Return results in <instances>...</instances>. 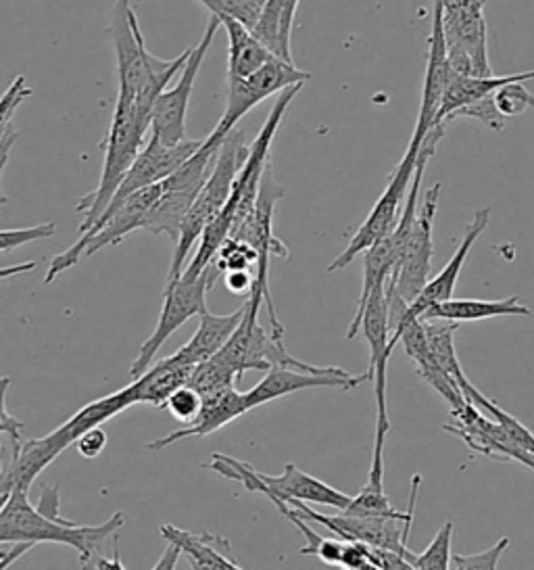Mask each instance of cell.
<instances>
[{
	"label": "cell",
	"instance_id": "43",
	"mask_svg": "<svg viewBox=\"0 0 534 570\" xmlns=\"http://www.w3.org/2000/svg\"><path fill=\"white\" fill-rule=\"evenodd\" d=\"M32 95L33 88L28 86L26 76H17L11 86L4 90V95L0 97V135L9 128V121L19 109V105L28 101Z\"/></svg>",
	"mask_w": 534,
	"mask_h": 570
},
{
	"label": "cell",
	"instance_id": "26",
	"mask_svg": "<svg viewBox=\"0 0 534 570\" xmlns=\"http://www.w3.org/2000/svg\"><path fill=\"white\" fill-rule=\"evenodd\" d=\"M501 316H531V307L522 305L520 297H507L497 302L486 299H449L428 307L419 320H441V322H481V320L501 318Z\"/></svg>",
	"mask_w": 534,
	"mask_h": 570
},
{
	"label": "cell",
	"instance_id": "39",
	"mask_svg": "<svg viewBox=\"0 0 534 570\" xmlns=\"http://www.w3.org/2000/svg\"><path fill=\"white\" fill-rule=\"evenodd\" d=\"M200 405H202V397L199 393L192 386L184 385L167 397L164 410H167L178 422L190 424L199 416Z\"/></svg>",
	"mask_w": 534,
	"mask_h": 570
},
{
	"label": "cell",
	"instance_id": "3",
	"mask_svg": "<svg viewBox=\"0 0 534 570\" xmlns=\"http://www.w3.org/2000/svg\"><path fill=\"white\" fill-rule=\"evenodd\" d=\"M111 40L116 49L117 97L136 102L145 114L152 111V105L167 85L180 73L190 49L171 61L150 55L140 30V23L132 9V0H116L111 16Z\"/></svg>",
	"mask_w": 534,
	"mask_h": 570
},
{
	"label": "cell",
	"instance_id": "46",
	"mask_svg": "<svg viewBox=\"0 0 534 570\" xmlns=\"http://www.w3.org/2000/svg\"><path fill=\"white\" fill-rule=\"evenodd\" d=\"M224 283H226V288H228L230 293H234V295H250L255 276H253L250 272H247V269L226 272V274H224Z\"/></svg>",
	"mask_w": 534,
	"mask_h": 570
},
{
	"label": "cell",
	"instance_id": "48",
	"mask_svg": "<svg viewBox=\"0 0 534 570\" xmlns=\"http://www.w3.org/2000/svg\"><path fill=\"white\" fill-rule=\"evenodd\" d=\"M32 550V546L30 543H17L13 550H9V553L0 560V570H7L13 562H17L21 556H26V553Z\"/></svg>",
	"mask_w": 534,
	"mask_h": 570
},
{
	"label": "cell",
	"instance_id": "19",
	"mask_svg": "<svg viewBox=\"0 0 534 570\" xmlns=\"http://www.w3.org/2000/svg\"><path fill=\"white\" fill-rule=\"evenodd\" d=\"M491 214H493L491 207H483V209H478V212L474 214V218L467 224L464 240L459 243L457 252L453 253L449 264L441 269V272L434 276L433 281L426 283V286L422 288V293L417 295L416 299L407 305L405 316L419 318L428 307H433L436 303L453 299V291H455L457 281H459V274H462V269H464L467 255L472 252V247L476 245V240L483 236L484 230L488 228Z\"/></svg>",
	"mask_w": 534,
	"mask_h": 570
},
{
	"label": "cell",
	"instance_id": "38",
	"mask_svg": "<svg viewBox=\"0 0 534 570\" xmlns=\"http://www.w3.org/2000/svg\"><path fill=\"white\" fill-rule=\"evenodd\" d=\"M510 548V537L500 539L493 548L478 553L451 556V570H497L501 556Z\"/></svg>",
	"mask_w": 534,
	"mask_h": 570
},
{
	"label": "cell",
	"instance_id": "24",
	"mask_svg": "<svg viewBox=\"0 0 534 570\" xmlns=\"http://www.w3.org/2000/svg\"><path fill=\"white\" fill-rule=\"evenodd\" d=\"M534 80L533 71H524V73H512V76H488V78H467V76H459L453 69L449 71L447 85H445V92L441 99V107H438V116H436V126H447L453 111L472 105V102L486 99L491 95H495L501 86L514 85V82H528Z\"/></svg>",
	"mask_w": 534,
	"mask_h": 570
},
{
	"label": "cell",
	"instance_id": "21",
	"mask_svg": "<svg viewBox=\"0 0 534 570\" xmlns=\"http://www.w3.org/2000/svg\"><path fill=\"white\" fill-rule=\"evenodd\" d=\"M247 412H250V410L247 400H245V393H238L236 386L226 389V391L211 395V397H202V405H200L197 419L192 420L190 424H186L184 429H178L169 435L150 441L147 450L161 452L169 445L184 441V439H190V436L214 435L219 429L228 426L230 422L240 419Z\"/></svg>",
	"mask_w": 534,
	"mask_h": 570
},
{
	"label": "cell",
	"instance_id": "9",
	"mask_svg": "<svg viewBox=\"0 0 534 570\" xmlns=\"http://www.w3.org/2000/svg\"><path fill=\"white\" fill-rule=\"evenodd\" d=\"M261 299L249 295L245 303V316L240 320L238 328L234 331L228 343L214 355L221 366L233 372L236 379L247 374L250 370L269 368H303L307 366L297 357L286 352L284 341L267 335L266 328L259 324V307Z\"/></svg>",
	"mask_w": 534,
	"mask_h": 570
},
{
	"label": "cell",
	"instance_id": "20",
	"mask_svg": "<svg viewBox=\"0 0 534 570\" xmlns=\"http://www.w3.org/2000/svg\"><path fill=\"white\" fill-rule=\"evenodd\" d=\"M407 312V309H405ZM403 343V350L409 355V360L416 364L417 372L422 374V379L433 386L434 391L451 403L453 410H459L466 400L459 391V386L451 381L449 376L443 370L436 366L433 355L428 352V343H426V331H424V322L419 318H409L403 314V318L395 324V328L390 331V347L395 350L397 343Z\"/></svg>",
	"mask_w": 534,
	"mask_h": 570
},
{
	"label": "cell",
	"instance_id": "8",
	"mask_svg": "<svg viewBox=\"0 0 534 570\" xmlns=\"http://www.w3.org/2000/svg\"><path fill=\"white\" fill-rule=\"evenodd\" d=\"M441 9V30L451 69L467 78L495 76L488 57L486 0H434Z\"/></svg>",
	"mask_w": 534,
	"mask_h": 570
},
{
	"label": "cell",
	"instance_id": "35",
	"mask_svg": "<svg viewBox=\"0 0 534 570\" xmlns=\"http://www.w3.org/2000/svg\"><path fill=\"white\" fill-rule=\"evenodd\" d=\"M451 539H453V522H445L434 535L431 546L422 553L412 556L414 570H451Z\"/></svg>",
	"mask_w": 534,
	"mask_h": 570
},
{
	"label": "cell",
	"instance_id": "36",
	"mask_svg": "<svg viewBox=\"0 0 534 570\" xmlns=\"http://www.w3.org/2000/svg\"><path fill=\"white\" fill-rule=\"evenodd\" d=\"M200 2L211 11L214 18L236 19L245 28H249L250 32L264 9V0H200Z\"/></svg>",
	"mask_w": 534,
	"mask_h": 570
},
{
	"label": "cell",
	"instance_id": "16",
	"mask_svg": "<svg viewBox=\"0 0 534 570\" xmlns=\"http://www.w3.org/2000/svg\"><path fill=\"white\" fill-rule=\"evenodd\" d=\"M286 505L293 508L309 524L312 522L324 524L326 529H330L343 541H355V543H364L369 548H380V550L403 553V556H407V560H412V556H414V552L407 548L414 514L405 520L380 519V517H350L345 512H340L336 517H326V514H319L316 510H312L305 503L290 502Z\"/></svg>",
	"mask_w": 534,
	"mask_h": 570
},
{
	"label": "cell",
	"instance_id": "53",
	"mask_svg": "<svg viewBox=\"0 0 534 570\" xmlns=\"http://www.w3.org/2000/svg\"><path fill=\"white\" fill-rule=\"evenodd\" d=\"M7 553H9V550H2V548H0V560H2Z\"/></svg>",
	"mask_w": 534,
	"mask_h": 570
},
{
	"label": "cell",
	"instance_id": "34",
	"mask_svg": "<svg viewBox=\"0 0 534 570\" xmlns=\"http://www.w3.org/2000/svg\"><path fill=\"white\" fill-rule=\"evenodd\" d=\"M236 381L238 379L234 376L230 370L221 366L216 357H211V360L200 362L195 366L186 385L192 386L200 397H211V395H217L226 389H234Z\"/></svg>",
	"mask_w": 534,
	"mask_h": 570
},
{
	"label": "cell",
	"instance_id": "4",
	"mask_svg": "<svg viewBox=\"0 0 534 570\" xmlns=\"http://www.w3.org/2000/svg\"><path fill=\"white\" fill-rule=\"evenodd\" d=\"M136 405L132 386H123L121 391L111 393L107 397L95 400L83 405L80 412H76L71 419L63 422L59 429H55L50 435L42 439H32L19 445L13 452L11 466L4 470V479L11 483V489L30 491L38 474L52 464L67 448L76 445V441L90 429L105 424L107 420L116 419L117 414L126 412L128 407Z\"/></svg>",
	"mask_w": 534,
	"mask_h": 570
},
{
	"label": "cell",
	"instance_id": "22",
	"mask_svg": "<svg viewBox=\"0 0 534 570\" xmlns=\"http://www.w3.org/2000/svg\"><path fill=\"white\" fill-rule=\"evenodd\" d=\"M428 45H431L428 66H426L422 102H419V114H417L416 130H414V136L422 138V140L431 130L443 128V126H436V116H438V107H441V99H443L451 71L447 55H445V40H443V30H441V9H438V4H434L433 35L428 38Z\"/></svg>",
	"mask_w": 534,
	"mask_h": 570
},
{
	"label": "cell",
	"instance_id": "7",
	"mask_svg": "<svg viewBox=\"0 0 534 570\" xmlns=\"http://www.w3.org/2000/svg\"><path fill=\"white\" fill-rule=\"evenodd\" d=\"M211 458L214 460L209 464H205L202 469L214 470L224 479H230V481L245 485L247 491L264 493L271 502L317 503V505L338 508L340 512L347 510V505L350 503V495L326 485L324 481L303 472L295 464H286L280 476H271V474L253 469L250 464L234 460L233 455L214 453Z\"/></svg>",
	"mask_w": 534,
	"mask_h": 570
},
{
	"label": "cell",
	"instance_id": "45",
	"mask_svg": "<svg viewBox=\"0 0 534 570\" xmlns=\"http://www.w3.org/2000/svg\"><path fill=\"white\" fill-rule=\"evenodd\" d=\"M17 138H19V135H17L11 126L0 135V207L9 203V197L2 190V176H4V169H7V164H9V155H11V149H13Z\"/></svg>",
	"mask_w": 534,
	"mask_h": 570
},
{
	"label": "cell",
	"instance_id": "33",
	"mask_svg": "<svg viewBox=\"0 0 534 570\" xmlns=\"http://www.w3.org/2000/svg\"><path fill=\"white\" fill-rule=\"evenodd\" d=\"M462 395H464V400H466L467 403L486 410L493 419L500 422L501 426H503V431L510 435V439L516 443L517 448L534 458V433L531 429H526V424H522L516 416H512V414H507L505 410H501L497 403L491 402L488 397H484L483 393H481L476 386L472 385L469 381H466V383L462 385Z\"/></svg>",
	"mask_w": 534,
	"mask_h": 570
},
{
	"label": "cell",
	"instance_id": "29",
	"mask_svg": "<svg viewBox=\"0 0 534 570\" xmlns=\"http://www.w3.org/2000/svg\"><path fill=\"white\" fill-rule=\"evenodd\" d=\"M161 535L167 543L180 548L186 558L199 562L200 567L207 570H243L228 556L230 543L221 537L211 533H188L184 529H178L176 524H164Z\"/></svg>",
	"mask_w": 534,
	"mask_h": 570
},
{
	"label": "cell",
	"instance_id": "44",
	"mask_svg": "<svg viewBox=\"0 0 534 570\" xmlns=\"http://www.w3.org/2000/svg\"><path fill=\"white\" fill-rule=\"evenodd\" d=\"M107 443H109V436L105 433V429L102 426H95V429L86 431L76 441V448H78V452L86 460H95V458H99L100 453L105 452Z\"/></svg>",
	"mask_w": 534,
	"mask_h": 570
},
{
	"label": "cell",
	"instance_id": "17",
	"mask_svg": "<svg viewBox=\"0 0 534 570\" xmlns=\"http://www.w3.org/2000/svg\"><path fill=\"white\" fill-rule=\"evenodd\" d=\"M359 333L366 336L369 345V381L374 383V395H376V433L390 431V419H388V357L393 353L390 347V328H388V303H386V288H376L367 299Z\"/></svg>",
	"mask_w": 534,
	"mask_h": 570
},
{
	"label": "cell",
	"instance_id": "51",
	"mask_svg": "<svg viewBox=\"0 0 534 570\" xmlns=\"http://www.w3.org/2000/svg\"><path fill=\"white\" fill-rule=\"evenodd\" d=\"M188 560V564H190V569L192 570H207L205 567H200L199 562H195V560H190V558H186Z\"/></svg>",
	"mask_w": 534,
	"mask_h": 570
},
{
	"label": "cell",
	"instance_id": "40",
	"mask_svg": "<svg viewBox=\"0 0 534 570\" xmlns=\"http://www.w3.org/2000/svg\"><path fill=\"white\" fill-rule=\"evenodd\" d=\"M457 118L478 119V121H483L484 126H486L488 130H493V132H501V130L505 128V124H507V118H503L500 111H497L493 95L486 97V99H481V101L466 105V107H462V109H457V111H453L449 119H447V124Z\"/></svg>",
	"mask_w": 534,
	"mask_h": 570
},
{
	"label": "cell",
	"instance_id": "5",
	"mask_svg": "<svg viewBox=\"0 0 534 570\" xmlns=\"http://www.w3.org/2000/svg\"><path fill=\"white\" fill-rule=\"evenodd\" d=\"M149 126V114H145L130 99L117 97L113 119L105 138V161H102L99 186L76 205L78 214L83 216L80 235L88 233L97 224V219L102 216V212L113 199L117 186L121 185L123 176L128 174V169L132 168L134 159L142 149Z\"/></svg>",
	"mask_w": 534,
	"mask_h": 570
},
{
	"label": "cell",
	"instance_id": "13",
	"mask_svg": "<svg viewBox=\"0 0 534 570\" xmlns=\"http://www.w3.org/2000/svg\"><path fill=\"white\" fill-rule=\"evenodd\" d=\"M217 276H221V274L216 268V264H211L195 281L178 278L176 283L166 285L159 322H157L152 335L142 343L138 357L134 360L132 368H130L132 381L142 376L155 364V355L161 352V347L166 345L169 336L174 335L188 320L200 316L207 309V293L211 291V286L216 285Z\"/></svg>",
	"mask_w": 534,
	"mask_h": 570
},
{
	"label": "cell",
	"instance_id": "6",
	"mask_svg": "<svg viewBox=\"0 0 534 570\" xmlns=\"http://www.w3.org/2000/svg\"><path fill=\"white\" fill-rule=\"evenodd\" d=\"M247 153H249V147L245 145V135L240 130H233L221 142L214 169H211L207 183L200 188L192 207L188 209L178 240L174 243V259H171V268L167 274V285L176 283L182 276L186 259L192 252V247L199 243L205 228L217 218V214L230 199L234 180L247 159Z\"/></svg>",
	"mask_w": 534,
	"mask_h": 570
},
{
	"label": "cell",
	"instance_id": "23",
	"mask_svg": "<svg viewBox=\"0 0 534 570\" xmlns=\"http://www.w3.org/2000/svg\"><path fill=\"white\" fill-rule=\"evenodd\" d=\"M384 443H386V433H376L374 439V455H372V469L367 474L366 485L359 491V495L350 498L345 514L350 517H380V519H409L414 514L417 500V487L422 483L419 474L414 476V487H412V500H409V512H399L395 505L388 502L384 493Z\"/></svg>",
	"mask_w": 534,
	"mask_h": 570
},
{
	"label": "cell",
	"instance_id": "12",
	"mask_svg": "<svg viewBox=\"0 0 534 570\" xmlns=\"http://www.w3.org/2000/svg\"><path fill=\"white\" fill-rule=\"evenodd\" d=\"M419 145H422V138L412 136L409 147H407V151L403 155V159H400L399 166L395 169V174L390 176V180H388V185L384 188L380 199L372 207L369 216L359 226V230L353 235L349 245L326 268L328 274L347 268L357 255L366 253L372 245L380 243L384 236L393 233V228L397 226V222L400 218V205L405 202V197L409 193V186H412V180H414Z\"/></svg>",
	"mask_w": 534,
	"mask_h": 570
},
{
	"label": "cell",
	"instance_id": "50",
	"mask_svg": "<svg viewBox=\"0 0 534 570\" xmlns=\"http://www.w3.org/2000/svg\"><path fill=\"white\" fill-rule=\"evenodd\" d=\"M36 269V262H26V264H17L11 268H0V281L2 278H11V276H19V274H26V272H32Z\"/></svg>",
	"mask_w": 534,
	"mask_h": 570
},
{
	"label": "cell",
	"instance_id": "1",
	"mask_svg": "<svg viewBox=\"0 0 534 570\" xmlns=\"http://www.w3.org/2000/svg\"><path fill=\"white\" fill-rule=\"evenodd\" d=\"M123 527V512L102 524H76L59 512L57 487H44L33 505L28 491L11 489L0 498V543H61L80 553V569L97 570L102 546Z\"/></svg>",
	"mask_w": 534,
	"mask_h": 570
},
{
	"label": "cell",
	"instance_id": "31",
	"mask_svg": "<svg viewBox=\"0 0 534 570\" xmlns=\"http://www.w3.org/2000/svg\"><path fill=\"white\" fill-rule=\"evenodd\" d=\"M395 264H397V247H395L390 235L384 236L380 243L372 245L364 253V286H362V295H359V302H357V312L350 320L349 331H347L349 341L359 335V322H362V314H364V307H366L369 295L376 288H386V283H388V278L395 269Z\"/></svg>",
	"mask_w": 534,
	"mask_h": 570
},
{
	"label": "cell",
	"instance_id": "18",
	"mask_svg": "<svg viewBox=\"0 0 534 570\" xmlns=\"http://www.w3.org/2000/svg\"><path fill=\"white\" fill-rule=\"evenodd\" d=\"M369 381V374H350L347 370L333 368V366H303V368H269L264 381H259L250 391L245 393L249 410L266 405L297 393L303 389H340L353 391L355 386Z\"/></svg>",
	"mask_w": 534,
	"mask_h": 570
},
{
	"label": "cell",
	"instance_id": "41",
	"mask_svg": "<svg viewBox=\"0 0 534 570\" xmlns=\"http://www.w3.org/2000/svg\"><path fill=\"white\" fill-rule=\"evenodd\" d=\"M57 224H38L32 228H13V230H0V253L13 252L19 247H26L36 240H44L55 235Z\"/></svg>",
	"mask_w": 534,
	"mask_h": 570
},
{
	"label": "cell",
	"instance_id": "47",
	"mask_svg": "<svg viewBox=\"0 0 534 570\" xmlns=\"http://www.w3.org/2000/svg\"><path fill=\"white\" fill-rule=\"evenodd\" d=\"M180 556H182L180 548L167 543V548L164 550V553H161V558L157 560V564L150 570H176L178 569V562H180Z\"/></svg>",
	"mask_w": 534,
	"mask_h": 570
},
{
	"label": "cell",
	"instance_id": "11",
	"mask_svg": "<svg viewBox=\"0 0 534 570\" xmlns=\"http://www.w3.org/2000/svg\"><path fill=\"white\" fill-rule=\"evenodd\" d=\"M441 188L443 185L436 183L419 197L416 218L409 228V235L405 238L395 269L386 283V291L395 293L407 305L416 299L422 288L431 281L434 255L433 228Z\"/></svg>",
	"mask_w": 534,
	"mask_h": 570
},
{
	"label": "cell",
	"instance_id": "49",
	"mask_svg": "<svg viewBox=\"0 0 534 570\" xmlns=\"http://www.w3.org/2000/svg\"><path fill=\"white\" fill-rule=\"evenodd\" d=\"M97 570H126L123 562H121V556H119V548L116 546V552L113 558H100L97 562Z\"/></svg>",
	"mask_w": 534,
	"mask_h": 570
},
{
	"label": "cell",
	"instance_id": "2",
	"mask_svg": "<svg viewBox=\"0 0 534 570\" xmlns=\"http://www.w3.org/2000/svg\"><path fill=\"white\" fill-rule=\"evenodd\" d=\"M300 88H303V85L290 86V88L283 90L280 97L276 99V105L271 107L261 132L253 140V145H249L247 159H245L243 168H240L236 180H234L230 199L224 205V209L217 214V218L200 235L197 253L192 255L190 264H186L180 278H186V281L199 278L205 268H209L214 264L217 252L226 243V238L233 235V230H236L253 214L255 203H257V195H259L261 178H264V171L269 166L271 140H274V136H276L280 124H283L284 114L288 109V105L295 101V97L299 95Z\"/></svg>",
	"mask_w": 534,
	"mask_h": 570
},
{
	"label": "cell",
	"instance_id": "42",
	"mask_svg": "<svg viewBox=\"0 0 534 570\" xmlns=\"http://www.w3.org/2000/svg\"><path fill=\"white\" fill-rule=\"evenodd\" d=\"M528 97H531V92L524 88L522 82L501 86L500 90L493 95L495 107L503 118L522 116L528 107Z\"/></svg>",
	"mask_w": 534,
	"mask_h": 570
},
{
	"label": "cell",
	"instance_id": "10",
	"mask_svg": "<svg viewBox=\"0 0 534 570\" xmlns=\"http://www.w3.org/2000/svg\"><path fill=\"white\" fill-rule=\"evenodd\" d=\"M217 153L219 147H211L207 140H202L199 151L186 159L166 180H161L164 193L159 202L152 205L142 230H149L152 235H167L174 243L178 240L184 218L197 199L200 188L207 183L216 164Z\"/></svg>",
	"mask_w": 534,
	"mask_h": 570
},
{
	"label": "cell",
	"instance_id": "14",
	"mask_svg": "<svg viewBox=\"0 0 534 570\" xmlns=\"http://www.w3.org/2000/svg\"><path fill=\"white\" fill-rule=\"evenodd\" d=\"M307 80H312V73L300 71L299 68H295V63L274 57L269 63L259 71H255L249 78L228 82L226 111L219 119L216 130L205 140L211 147H221L226 136L233 132L236 124L245 118L253 107L266 101L271 95H280L290 86L305 85Z\"/></svg>",
	"mask_w": 534,
	"mask_h": 570
},
{
	"label": "cell",
	"instance_id": "52",
	"mask_svg": "<svg viewBox=\"0 0 534 570\" xmlns=\"http://www.w3.org/2000/svg\"><path fill=\"white\" fill-rule=\"evenodd\" d=\"M528 107H533L534 109V95H531V97H528Z\"/></svg>",
	"mask_w": 534,
	"mask_h": 570
},
{
	"label": "cell",
	"instance_id": "25",
	"mask_svg": "<svg viewBox=\"0 0 534 570\" xmlns=\"http://www.w3.org/2000/svg\"><path fill=\"white\" fill-rule=\"evenodd\" d=\"M243 316H245V305L228 316H216L209 309H205L199 316L197 333L174 355L188 366H197L200 362L211 360L228 343V338L238 328Z\"/></svg>",
	"mask_w": 534,
	"mask_h": 570
},
{
	"label": "cell",
	"instance_id": "30",
	"mask_svg": "<svg viewBox=\"0 0 534 570\" xmlns=\"http://www.w3.org/2000/svg\"><path fill=\"white\" fill-rule=\"evenodd\" d=\"M300 0H264L253 35L278 59L293 63V21Z\"/></svg>",
	"mask_w": 534,
	"mask_h": 570
},
{
	"label": "cell",
	"instance_id": "15",
	"mask_svg": "<svg viewBox=\"0 0 534 570\" xmlns=\"http://www.w3.org/2000/svg\"><path fill=\"white\" fill-rule=\"evenodd\" d=\"M219 28H221L219 19L211 16L199 45L190 47V55H188L184 68L180 69L178 85L166 88L152 105L150 138L159 140L166 147H176L186 140V114H188L195 80L199 76L200 66H202Z\"/></svg>",
	"mask_w": 534,
	"mask_h": 570
},
{
	"label": "cell",
	"instance_id": "37",
	"mask_svg": "<svg viewBox=\"0 0 534 570\" xmlns=\"http://www.w3.org/2000/svg\"><path fill=\"white\" fill-rule=\"evenodd\" d=\"M257 259L259 255L257 252L249 247L247 243H240V240H234V238H226V243L219 247L217 252L216 268L219 269V274H226V272H240V269H247L257 266Z\"/></svg>",
	"mask_w": 534,
	"mask_h": 570
},
{
	"label": "cell",
	"instance_id": "27",
	"mask_svg": "<svg viewBox=\"0 0 534 570\" xmlns=\"http://www.w3.org/2000/svg\"><path fill=\"white\" fill-rule=\"evenodd\" d=\"M228 35V82L245 80L264 68L276 55L236 19H219Z\"/></svg>",
	"mask_w": 534,
	"mask_h": 570
},
{
	"label": "cell",
	"instance_id": "32",
	"mask_svg": "<svg viewBox=\"0 0 534 570\" xmlns=\"http://www.w3.org/2000/svg\"><path fill=\"white\" fill-rule=\"evenodd\" d=\"M459 324L453 322H441V320H428L424 322V331H426V343H428V352L433 355L436 366L443 370L455 385L459 386L466 383V374L459 366V357L455 352V341L453 335L457 331Z\"/></svg>",
	"mask_w": 534,
	"mask_h": 570
},
{
	"label": "cell",
	"instance_id": "28",
	"mask_svg": "<svg viewBox=\"0 0 534 570\" xmlns=\"http://www.w3.org/2000/svg\"><path fill=\"white\" fill-rule=\"evenodd\" d=\"M195 366L184 364L176 355H169L161 362H155L142 376L134 379L132 386L134 400L138 403H149L159 410H164L167 397L188 383L190 374Z\"/></svg>",
	"mask_w": 534,
	"mask_h": 570
}]
</instances>
